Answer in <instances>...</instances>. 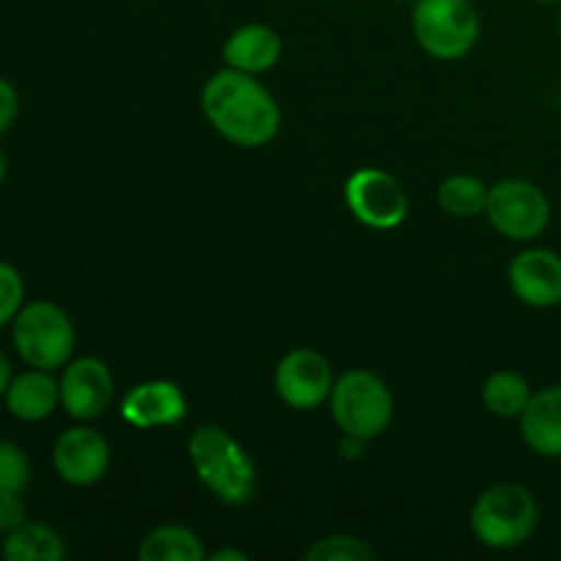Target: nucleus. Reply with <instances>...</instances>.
I'll return each mask as SVG.
<instances>
[{"mask_svg": "<svg viewBox=\"0 0 561 561\" xmlns=\"http://www.w3.org/2000/svg\"><path fill=\"white\" fill-rule=\"evenodd\" d=\"M201 107L219 137L241 148L268 146L279 135L283 110L255 75L219 69L203 85Z\"/></svg>", "mask_w": 561, "mask_h": 561, "instance_id": "f257e3e1", "label": "nucleus"}, {"mask_svg": "<svg viewBox=\"0 0 561 561\" xmlns=\"http://www.w3.org/2000/svg\"><path fill=\"white\" fill-rule=\"evenodd\" d=\"M190 460L197 480L217 502L247 507L257 493V466L239 438L219 425H201L190 436Z\"/></svg>", "mask_w": 561, "mask_h": 561, "instance_id": "f03ea898", "label": "nucleus"}, {"mask_svg": "<svg viewBox=\"0 0 561 561\" xmlns=\"http://www.w3.org/2000/svg\"><path fill=\"white\" fill-rule=\"evenodd\" d=\"M471 535L491 551H513L540 526V504L529 488L518 482H496L477 496L469 515Z\"/></svg>", "mask_w": 561, "mask_h": 561, "instance_id": "7ed1b4c3", "label": "nucleus"}, {"mask_svg": "<svg viewBox=\"0 0 561 561\" xmlns=\"http://www.w3.org/2000/svg\"><path fill=\"white\" fill-rule=\"evenodd\" d=\"M329 411L343 436L359 438V442H373L394 420V398L392 389L387 387L381 376L370 370L343 373L334 378L332 394H329Z\"/></svg>", "mask_w": 561, "mask_h": 561, "instance_id": "20e7f679", "label": "nucleus"}, {"mask_svg": "<svg viewBox=\"0 0 561 561\" xmlns=\"http://www.w3.org/2000/svg\"><path fill=\"white\" fill-rule=\"evenodd\" d=\"M9 329L11 345L27 367L55 373L75 356L77 329L69 312L55 301H25Z\"/></svg>", "mask_w": 561, "mask_h": 561, "instance_id": "39448f33", "label": "nucleus"}, {"mask_svg": "<svg viewBox=\"0 0 561 561\" xmlns=\"http://www.w3.org/2000/svg\"><path fill=\"white\" fill-rule=\"evenodd\" d=\"M411 31L431 58L453 64L480 42V11L471 0H416Z\"/></svg>", "mask_w": 561, "mask_h": 561, "instance_id": "423d86ee", "label": "nucleus"}, {"mask_svg": "<svg viewBox=\"0 0 561 561\" xmlns=\"http://www.w3.org/2000/svg\"><path fill=\"white\" fill-rule=\"evenodd\" d=\"M485 217L499 236L529 244L551 225V201L535 181L504 179L491 186Z\"/></svg>", "mask_w": 561, "mask_h": 561, "instance_id": "0eeeda50", "label": "nucleus"}, {"mask_svg": "<svg viewBox=\"0 0 561 561\" xmlns=\"http://www.w3.org/2000/svg\"><path fill=\"white\" fill-rule=\"evenodd\" d=\"M343 197L356 222L373 230H394L409 217V195L392 173L359 168L345 179Z\"/></svg>", "mask_w": 561, "mask_h": 561, "instance_id": "6e6552de", "label": "nucleus"}, {"mask_svg": "<svg viewBox=\"0 0 561 561\" xmlns=\"http://www.w3.org/2000/svg\"><path fill=\"white\" fill-rule=\"evenodd\" d=\"M60 409L75 422H93L110 409L115 394L113 370L99 356H71L60 367Z\"/></svg>", "mask_w": 561, "mask_h": 561, "instance_id": "1a4fd4ad", "label": "nucleus"}, {"mask_svg": "<svg viewBox=\"0 0 561 561\" xmlns=\"http://www.w3.org/2000/svg\"><path fill=\"white\" fill-rule=\"evenodd\" d=\"M332 387V365L316 348H294L274 367V392L294 411L321 409L329 403Z\"/></svg>", "mask_w": 561, "mask_h": 561, "instance_id": "9d476101", "label": "nucleus"}, {"mask_svg": "<svg viewBox=\"0 0 561 561\" xmlns=\"http://www.w3.org/2000/svg\"><path fill=\"white\" fill-rule=\"evenodd\" d=\"M53 469L71 488L96 485L110 469L107 438L88 422H77L75 427L55 438Z\"/></svg>", "mask_w": 561, "mask_h": 561, "instance_id": "9b49d317", "label": "nucleus"}, {"mask_svg": "<svg viewBox=\"0 0 561 561\" xmlns=\"http://www.w3.org/2000/svg\"><path fill=\"white\" fill-rule=\"evenodd\" d=\"M510 290L531 310H551L561 305V255L548 247L518 252L507 268Z\"/></svg>", "mask_w": 561, "mask_h": 561, "instance_id": "f8f14e48", "label": "nucleus"}, {"mask_svg": "<svg viewBox=\"0 0 561 561\" xmlns=\"http://www.w3.org/2000/svg\"><path fill=\"white\" fill-rule=\"evenodd\" d=\"M190 414L184 389L168 378H151L126 392L121 400V416L137 431H157V427H175Z\"/></svg>", "mask_w": 561, "mask_h": 561, "instance_id": "ddd939ff", "label": "nucleus"}, {"mask_svg": "<svg viewBox=\"0 0 561 561\" xmlns=\"http://www.w3.org/2000/svg\"><path fill=\"white\" fill-rule=\"evenodd\" d=\"M3 403L5 411L25 425L49 420L60 409L58 378L53 376V370H38V367L14 373L3 394Z\"/></svg>", "mask_w": 561, "mask_h": 561, "instance_id": "4468645a", "label": "nucleus"}, {"mask_svg": "<svg viewBox=\"0 0 561 561\" xmlns=\"http://www.w3.org/2000/svg\"><path fill=\"white\" fill-rule=\"evenodd\" d=\"M279 58H283V36L261 22L236 27L222 44L225 66L244 75H266L279 64Z\"/></svg>", "mask_w": 561, "mask_h": 561, "instance_id": "2eb2a0df", "label": "nucleus"}, {"mask_svg": "<svg viewBox=\"0 0 561 561\" xmlns=\"http://www.w3.org/2000/svg\"><path fill=\"white\" fill-rule=\"evenodd\" d=\"M520 438L535 455L548 460L561 458V383L531 394L529 405L520 414Z\"/></svg>", "mask_w": 561, "mask_h": 561, "instance_id": "dca6fc26", "label": "nucleus"}, {"mask_svg": "<svg viewBox=\"0 0 561 561\" xmlns=\"http://www.w3.org/2000/svg\"><path fill=\"white\" fill-rule=\"evenodd\" d=\"M66 540L58 529L42 520H27L20 529L3 535L0 557L5 561H64Z\"/></svg>", "mask_w": 561, "mask_h": 561, "instance_id": "f3484780", "label": "nucleus"}, {"mask_svg": "<svg viewBox=\"0 0 561 561\" xmlns=\"http://www.w3.org/2000/svg\"><path fill=\"white\" fill-rule=\"evenodd\" d=\"M140 561H206L203 540L181 524H162L148 531L137 546Z\"/></svg>", "mask_w": 561, "mask_h": 561, "instance_id": "a211bd4d", "label": "nucleus"}, {"mask_svg": "<svg viewBox=\"0 0 561 561\" xmlns=\"http://www.w3.org/2000/svg\"><path fill=\"white\" fill-rule=\"evenodd\" d=\"M531 387L518 370H496L482 383V405L499 420H520L531 400Z\"/></svg>", "mask_w": 561, "mask_h": 561, "instance_id": "6ab92c4d", "label": "nucleus"}, {"mask_svg": "<svg viewBox=\"0 0 561 561\" xmlns=\"http://www.w3.org/2000/svg\"><path fill=\"white\" fill-rule=\"evenodd\" d=\"M488 195H491V186L485 181L471 173H455L442 181L436 197L444 214L458 219H471L485 214Z\"/></svg>", "mask_w": 561, "mask_h": 561, "instance_id": "aec40b11", "label": "nucleus"}, {"mask_svg": "<svg viewBox=\"0 0 561 561\" xmlns=\"http://www.w3.org/2000/svg\"><path fill=\"white\" fill-rule=\"evenodd\" d=\"M33 480V463L16 442L0 438V496L25 493Z\"/></svg>", "mask_w": 561, "mask_h": 561, "instance_id": "412c9836", "label": "nucleus"}, {"mask_svg": "<svg viewBox=\"0 0 561 561\" xmlns=\"http://www.w3.org/2000/svg\"><path fill=\"white\" fill-rule=\"evenodd\" d=\"M310 561H373L376 548L356 535H329L305 553Z\"/></svg>", "mask_w": 561, "mask_h": 561, "instance_id": "4be33fe9", "label": "nucleus"}, {"mask_svg": "<svg viewBox=\"0 0 561 561\" xmlns=\"http://www.w3.org/2000/svg\"><path fill=\"white\" fill-rule=\"evenodd\" d=\"M22 305H25V277L14 263L0 261V329L14 323Z\"/></svg>", "mask_w": 561, "mask_h": 561, "instance_id": "5701e85b", "label": "nucleus"}, {"mask_svg": "<svg viewBox=\"0 0 561 561\" xmlns=\"http://www.w3.org/2000/svg\"><path fill=\"white\" fill-rule=\"evenodd\" d=\"M27 504L22 499V493L14 496H0V535H9V531L20 529L22 524H27Z\"/></svg>", "mask_w": 561, "mask_h": 561, "instance_id": "b1692460", "label": "nucleus"}, {"mask_svg": "<svg viewBox=\"0 0 561 561\" xmlns=\"http://www.w3.org/2000/svg\"><path fill=\"white\" fill-rule=\"evenodd\" d=\"M16 115H20V91L9 77L0 75V137L16 124Z\"/></svg>", "mask_w": 561, "mask_h": 561, "instance_id": "393cba45", "label": "nucleus"}, {"mask_svg": "<svg viewBox=\"0 0 561 561\" xmlns=\"http://www.w3.org/2000/svg\"><path fill=\"white\" fill-rule=\"evenodd\" d=\"M11 378H14V367H11V359L5 356V351L0 348V400H3L5 389H9Z\"/></svg>", "mask_w": 561, "mask_h": 561, "instance_id": "a878e982", "label": "nucleus"}, {"mask_svg": "<svg viewBox=\"0 0 561 561\" xmlns=\"http://www.w3.org/2000/svg\"><path fill=\"white\" fill-rule=\"evenodd\" d=\"M208 559H214V561H247L250 557H247L244 551H239V548H222V551L211 553Z\"/></svg>", "mask_w": 561, "mask_h": 561, "instance_id": "bb28decb", "label": "nucleus"}, {"mask_svg": "<svg viewBox=\"0 0 561 561\" xmlns=\"http://www.w3.org/2000/svg\"><path fill=\"white\" fill-rule=\"evenodd\" d=\"M5 175H9V157H5L3 148H0V184L5 181Z\"/></svg>", "mask_w": 561, "mask_h": 561, "instance_id": "cd10ccee", "label": "nucleus"}, {"mask_svg": "<svg viewBox=\"0 0 561 561\" xmlns=\"http://www.w3.org/2000/svg\"><path fill=\"white\" fill-rule=\"evenodd\" d=\"M535 3H540V5H561V0H535Z\"/></svg>", "mask_w": 561, "mask_h": 561, "instance_id": "c85d7f7f", "label": "nucleus"}, {"mask_svg": "<svg viewBox=\"0 0 561 561\" xmlns=\"http://www.w3.org/2000/svg\"><path fill=\"white\" fill-rule=\"evenodd\" d=\"M559 36H561V5H559Z\"/></svg>", "mask_w": 561, "mask_h": 561, "instance_id": "c756f323", "label": "nucleus"}, {"mask_svg": "<svg viewBox=\"0 0 561 561\" xmlns=\"http://www.w3.org/2000/svg\"><path fill=\"white\" fill-rule=\"evenodd\" d=\"M405 3H416V0H405Z\"/></svg>", "mask_w": 561, "mask_h": 561, "instance_id": "7c9ffc66", "label": "nucleus"}]
</instances>
